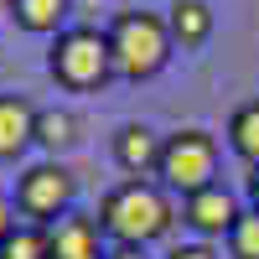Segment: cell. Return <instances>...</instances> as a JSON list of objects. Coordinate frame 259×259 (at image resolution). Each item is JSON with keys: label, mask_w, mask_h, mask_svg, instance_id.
I'll use <instances>...</instances> for the list:
<instances>
[{"label": "cell", "mask_w": 259, "mask_h": 259, "mask_svg": "<svg viewBox=\"0 0 259 259\" xmlns=\"http://www.w3.org/2000/svg\"><path fill=\"white\" fill-rule=\"evenodd\" d=\"M94 218L104 228V239L130 244V249H145V244H156V239L171 233V223H177V202H171V192L161 182L130 177L114 192H104V202H99Z\"/></svg>", "instance_id": "1"}, {"label": "cell", "mask_w": 259, "mask_h": 259, "mask_svg": "<svg viewBox=\"0 0 259 259\" xmlns=\"http://www.w3.org/2000/svg\"><path fill=\"white\" fill-rule=\"evenodd\" d=\"M109 57H114V73L130 78V83H145V78H156L171 52H177V41H171V26H166V16L156 11H119L109 21Z\"/></svg>", "instance_id": "2"}, {"label": "cell", "mask_w": 259, "mask_h": 259, "mask_svg": "<svg viewBox=\"0 0 259 259\" xmlns=\"http://www.w3.org/2000/svg\"><path fill=\"white\" fill-rule=\"evenodd\" d=\"M47 73L57 89H73V94H89L104 89L114 78V57H109V36L94 31V26H68L52 36V52H47Z\"/></svg>", "instance_id": "3"}, {"label": "cell", "mask_w": 259, "mask_h": 259, "mask_svg": "<svg viewBox=\"0 0 259 259\" xmlns=\"http://www.w3.org/2000/svg\"><path fill=\"white\" fill-rule=\"evenodd\" d=\"M156 182L171 197H182V202L192 192H202V187H218V135H212V130H197V124L166 135Z\"/></svg>", "instance_id": "4"}, {"label": "cell", "mask_w": 259, "mask_h": 259, "mask_svg": "<svg viewBox=\"0 0 259 259\" xmlns=\"http://www.w3.org/2000/svg\"><path fill=\"white\" fill-rule=\"evenodd\" d=\"M73 197H78V177L62 161H36L16 177V212L26 223L52 228L57 218L73 212Z\"/></svg>", "instance_id": "5"}, {"label": "cell", "mask_w": 259, "mask_h": 259, "mask_svg": "<svg viewBox=\"0 0 259 259\" xmlns=\"http://www.w3.org/2000/svg\"><path fill=\"white\" fill-rule=\"evenodd\" d=\"M244 218V202L233 197V192L218 182V187H202L192 192V197L182 202V223L192 233H202V239H228V228Z\"/></svg>", "instance_id": "6"}, {"label": "cell", "mask_w": 259, "mask_h": 259, "mask_svg": "<svg viewBox=\"0 0 259 259\" xmlns=\"http://www.w3.org/2000/svg\"><path fill=\"white\" fill-rule=\"evenodd\" d=\"M47 233H52V259H104L109 254L104 249V228L89 212H68V218H57Z\"/></svg>", "instance_id": "7"}, {"label": "cell", "mask_w": 259, "mask_h": 259, "mask_svg": "<svg viewBox=\"0 0 259 259\" xmlns=\"http://www.w3.org/2000/svg\"><path fill=\"white\" fill-rule=\"evenodd\" d=\"M161 145H166V135H156L150 124H124L114 135V166L130 171V177H156Z\"/></svg>", "instance_id": "8"}, {"label": "cell", "mask_w": 259, "mask_h": 259, "mask_svg": "<svg viewBox=\"0 0 259 259\" xmlns=\"http://www.w3.org/2000/svg\"><path fill=\"white\" fill-rule=\"evenodd\" d=\"M26 145H36V104L0 94V161H16Z\"/></svg>", "instance_id": "9"}, {"label": "cell", "mask_w": 259, "mask_h": 259, "mask_svg": "<svg viewBox=\"0 0 259 259\" xmlns=\"http://www.w3.org/2000/svg\"><path fill=\"white\" fill-rule=\"evenodd\" d=\"M166 26H171V41H177V47H202L212 36V6L207 0H177L171 16H166Z\"/></svg>", "instance_id": "10"}, {"label": "cell", "mask_w": 259, "mask_h": 259, "mask_svg": "<svg viewBox=\"0 0 259 259\" xmlns=\"http://www.w3.org/2000/svg\"><path fill=\"white\" fill-rule=\"evenodd\" d=\"M11 16H16V26L31 31V36L68 31L62 26V21H68V0H11Z\"/></svg>", "instance_id": "11"}, {"label": "cell", "mask_w": 259, "mask_h": 259, "mask_svg": "<svg viewBox=\"0 0 259 259\" xmlns=\"http://www.w3.org/2000/svg\"><path fill=\"white\" fill-rule=\"evenodd\" d=\"M78 130H83V124H78L73 109H36V145L52 150V156L78 145Z\"/></svg>", "instance_id": "12"}, {"label": "cell", "mask_w": 259, "mask_h": 259, "mask_svg": "<svg viewBox=\"0 0 259 259\" xmlns=\"http://www.w3.org/2000/svg\"><path fill=\"white\" fill-rule=\"evenodd\" d=\"M0 259H52V233L41 223H16L0 239Z\"/></svg>", "instance_id": "13"}, {"label": "cell", "mask_w": 259, "mask_h": 259, "mask_svg": "<svg viewBox=\"0 0 259 259\" xmlns=\"http://www.w3.org/2000/svg\"><path fill=\"white\" fill-rule=\"evenodd\" d=\"M228 145L239 150L249 166H259V99L233 109V119H228Z\"/></svg>", "instance_id": "14"}, {"label": "cell", "mask_w": 259, "mask_h": 259, "mask_svg": "<svg viewBox=\"0 0 259 259\" xmlns=\"http://www.w3.org/2000/svg\"><path fill=\"white\" fill-rule=\"evenodd\" d=\"M228 254H233V259H259V212H254V207L228 228Z\"/></svg>", "instance_id": "15"}, {"label": "cell", "mask_w": 259, "mask_h": 259, "mask_svg": "<svg viewBox=\"0 0 259 259\" xmlns=\"http://www.w3.org/2000/svg\"><path fill=\"white\" fill-rule=\"evenodd\" d=\"M166 259H218V254H212V244H177Z\"/></svg>", "instance_id": "16"}, {"label": "cell", "mask_w": 259, "mask_h": 259, "mask_svg": "<svg viewBox=\"0 0 259 259\" xmlns=\"http://www.w3.org/2000/svg\"><path fill=\"white\" fill-rule=\"evenodd\" d=\"M16 223H21V218H16V197H11V192H0V239H6Z\"/></svg>", "instance_id": "17"}, {"label": "cell", "mask_w": 259, "mask_h": 259, "mask_svg": "<svg viewBox=\"0 0 259 259\" xmlns=\"http://www.w3.org/2000/svg\"><path fill=\"white\" fill-rule=\"evenodd\" d=\"M104 259H150V254H145V249H130V244H114Z\"/></svg>", "instance_id": "18"}, {"label": "cell", "mask_w": 259, "mask_h": 259, "mask_svg": "<svg viewBox=\"0 0 259 259\" xmlns=\"http://www.w3.org/2000/svg\"><path fill=\"white\" fill-rule=\"evenodd\" d=\"M249 207H254V212H259V166H254V171H249Z\"/></svg>", "instance_id": "19"}]
</instances>
